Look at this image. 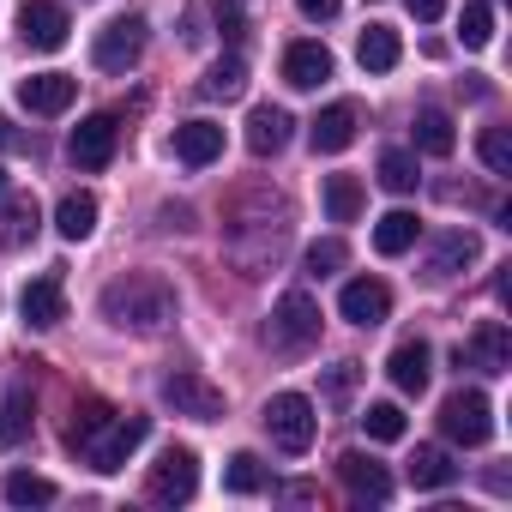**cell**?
Here are the masks:
<instances>
[{
    "label": "cell",
    "mask_w": 512,
    "mask_h": 512,
    "mask_svg": "<svg viewBox=\"0 0 512 512\" xmlns=\"http://www.w3.org/2000/svg\"><path fill=\"white\" fill-rule=\"evenodd\" d=\"M494 43V7L488 0H470L464 7V49H488Z\"/></svg>",
    "instance_id": "obj_36"
},
{
    "label": "cell",
    "mask_w": 512,
    "mask_h": 512,
    "mask_svg": "<svg viewBox=\"0 0 512 512\" xmlns=\"http://www.w3.org/2000/svg\"><path fill=\"white\" fill-rule=\"evenodd\" d=\"M452 145H458L452 115H446V109H422V115H416V151H428V157H452Z\"/></svg>",
    "instance_id": "obj_25"
},
{
    "label": "cell",
    "mask_w": 512,
    "mask_h": 512,
    "mask_svg": "<svg viewBox=\"0 0 512 512\" xmlns=\"http://www.w3.org/2000/svg\"><path fill=\"white\" fill-rule=\"evenodd\" d=\"M175 157H181L187 169L217 163V157H223V127H217V121H187V127H175Z\"/></svg>",
    "instance_id": "obj_20"
},
{
    "label": "cell",
    "mask_w": 512,
    "mask_h": 512,
    "mask_svg": "<svg viewBox=\"0 0 512 512\" xmlns=\"http://www.w3.org/2000/svg\"><path fill=\"white\" fill-rule=\"evenodd\" d=\"M416 235H422L416 211H386V217L374 223V253H386V260H398V253H410V247H416Z\"/></svg>",
    "instance_id": "obj_24"
},
{
    "label": "cell",
    "mask_w": 512,
    "mask_h": 512,
    "mask_svg": "<svg viewBox=\"0 0 512 512\" xmlns=\"http://www.w3.org/2000/svg\"><path fill=\"white\" fill-rule=\"evenodd\" d=\"M338 314H344L350 326H380V320L392 314V290H386L380 278H350L344 296H338Z\"/></svg>",
    "instance_id": "obj_13"
},
{
    "label": "cell",
    "mask_w": 512,
    "mask_h": 512,
    "mask_svg": "<svg viewBox=\"0 0 512 512\" xmlns=\"http://www.w3.org/2000/svg\"><path fill=\"white\" fill-rule=\"evenodd\" d=\"M193 488H199V458H193L187 446H169V452L151 464L145 494H151L157 506H181V500H193Z\"/></svg>",
    "instance_id": "obj_8"
},
{
    "label": "cell",
    "mask_w": 512,
    "mask_h": 512,
    "mask_svg": "<svg viewBox=\"0 0 512 512\" xmlns=\"http://www.w3.org/2000/svg\"><path fill=\"white\" fill-rule=\"evenodd\" d=\"M139 55H145V19H139V13L109 19V25L97 31V43H91V61H97L103 73H127V67H139Z\"/></svg>",
    "instance_id": "obj_6"
},
{
    "label": "cell",
    "mask_w": 512,
    "mask_h": 512,
    "mask_svg": "<svg viewBox=\"0 0 512 512\" xmlns=\"http://www.w3.org/2000/svg\"><path fill=\"white\" fill-rule=\"evenodd\" d=\"M416 181H422V175H416V151H398V145L380 151V187H386V193H410Z\"/></svg>",
    "instance_id": "obj_32"
},
{
    "label": "cell",
    "mask_w": 512,
    "mask_h": 512,
    "mask_svg": "<svg viewBox=\"0 0 512 512\" xmlns=\"http://www.w3.org/2000/svg\"><path fill=\"white\" fill-rule=\"evenodd\" d=\"M338 476L350 482L356 500H392V476H386L368 452H344V458H338Z\"/></svg>",
    "instance_id": "obj_21"
},
{
    "label": "cell",
    "mask_w": 512,
    "mask_h": 512,
    "mask_svg": "<svg viewBox=\"0 0 512 512\" xmlns=\"http://www.w3.org/2000/svg\"><path fill=\"white\" fill-rule=\"evenodd\" d=\"M31 434V392L13 386L7 398H0V446H19Z\"/></svg>",
    "instance_id": "obj_30"
},
{
    "label": "cell",
    "mask_w": 512,
    "mask_h": 512,
    "mask_svg": "<svg viewBox=\"0 0 512 512\" xmlns=\"http://www.w3.org/2000/svg\"><path fill=\"white\" fill-rule=\"evenodd\" d=\"M266 344H272L278 356H302V350H314V344H320V302H314L308 290L278 296L272 326H266Z\"/></svg>",
    "instance_id": "obj_2"
},
{
    "label": "cell",
    "mask_w": 512,
    "mask_h": 512,
    "mask_svg": "<svg viewBox=\"0 0 512 512\" xmlns=\"http://www.w3.org/2000/svg\"><path fill=\"white\" fill-rule=\"evenodd\" d=\"M223 488H229V494H260V488H266V464L253 458V452H235L229 470H223Z\"/></svg>",
    "instance_id": "obj_33"
},
{
    "label": "cell",
    "mask_w": 512,
    "mask_h": 512,
    "mask_svg": "<svg viewBox=\"0 0 512 512\" xmlns=\"http://www.w3.org/2000/svg\"><path fill=\"white\" fill-rule=\"evenodd\" d=\"M428 362H434V350H428L422 338H404V344L392 350V362H386V374H392V386H398L404 398H422V392H428V374H434Z\"/></svg>",
    "instance_id": "obj_17"
},
{
    "label": "cell",
    "mask_w": 512,
    "mask_h": 512,
    "mask_svg": "<svg viewBox=\"0 0 512 512\" xmlns=\"http://www.w3.org/2000/svg\"><path fill=\"white\" fill-rule=\"evenodd\" d=\"M199 91H205V97H223V103H229V97H241V91H247V61H241V55L211 61V73H205V85H199Z\"/></svg>",
    "instance_id": "obj_31"
},
{
    "label": "cell",
    "mask_w": 512,
    "mask_h": 512,
    "mask_svg": "<svg viewBox=\"0 0 512 512\" xmlns=\"http://www.w3.org/2000/svg\"><path fill=\"white\" fill-rule=\"evenodd\" d=\"M476 151H482V163H488L494 175H512V139H506V127H488V133L476 139Z\"/></svg>",
    "instance_id": "obj_37"
},
{
    "label": "cell",
    "mask_w": 512,
    "mask_h": 512,
    "mask_svg": "<svg viewBox=\"0 0 512 512\" xmlns=\"http://www.w3.org/2000/svg\"><path fill=\"white\" fill-rule=\"evenodd\" d=\"M476 260H482L476 229H446V235L434 241V253H428V278H458V272L476 266Z\"/></svg>",
    "instance_id": "obj_18"
},
{
    "label": "cell",
    "mask_w": 512,
    "mask_h": 512,
    "mask_svg": "<svg viewBox=\"0 0 512 512\" xmlns=\"http://www.w3.org/2000/svg\"><path fill=\"white\" fill-rule=\"evenodd\" d=\"M67 13L55 7V0H25L19 7V37H25V49H43V55H55V49H67Z\"/></svg>",
    "instance_id": "obj_10"
},
{
    "label": "cell",
    "mask_w": 512,
    "mask_h": 512,
    "mask_svg": "<svg viewBox=\"0 0 512 512\" xmlns=\"http://www.w3.org/2000/svg\"><path fill=\"white\" fill-rule=\"evenodd\" d=\"M296 7H302V19H314V25H332L344 0H296Z\"/></svg>",
    "instance_id": "obj_40"
},
{
    "label": "cell",
    "mask_w": 512,
    "mask_h": 512,
    "mask_svg": "<svg viewBox=\"0 0 512 512\" xmlns=\"http://www.w3.org/2000/svg\"><path fill=\"white\" fill-rule=\"evenodd\" d=\"M109 416H115V410H109L103 398H85V404H73V422H67V446H73V452H85V446L103 434V422H109Z\"/></svg>",
    "instance_id": "obj_28"
},
{
    "label": "cell",
    "mask_w": 512,
    "mask_h": 512,
    "mask_svg": "<svg viewBox=\"0 0 512 512\" xmlns=\"http://www.w3.org/2000/svg\"><path fill=\"white\" fill-rule=\"evenodd\" d=\"M398 55H404V43H398V31H392V25H368V31L356 37V61H362L368 73H392V67H398Z\"/></svg>",
    "instance_id": "obj_23"
},
{
    "label": "cell",
    "mask_w": 512,
    "mask_h": 512,
    "mask_svg": "<svg viewBox=\"0 0 512 512\" xmlns=\"http://www.w3.org/2000/svg\"><path fill=\"white\" fill-rule=\"evenodd\" d=\"M103 320L109 326H133V332H157V326H169L175 320V290H169V278H157V272H127V278H115L109 290H103Z\"/></svg>",
    "instance_id": "obj_1"
},
{
    "label": "cell",
    "mask_w": 512,
    "mask_h": 512,
    "mask_svg": "<svg viewBox=\"0 0 512 512\" xmlns=\"http://www.w3.org/2000/svg\"><path fill=\"white\" fill-rule=\"evenodd\" d=\"M410 482H416V488H446V482H458V464H452L440 446H416V458H410Z\"/></svg>",
    "instance_id": "obj_29"
},
{
    "label": "cell",
    "mask_w": 512,
    "mask_h": 512,
    "mask_svg": "<svg viewBox=\"0 0 512 512\" xmlns=\"http://www.w3.org/2000/svg\"><path fill=\"white\" fill-rule=\"evenodd\" d=\"M362 428H368V440H380V446H392V440H404V410L398 404H368L362 410Z\"/></svg>",
    "instance_id": "obj_34"
},
{
    "label": "cell",
    "mask_w": 512,
    "mask_h": 512,
    "mask_svg": "<svg viewBox=\"0 0 512 512\" xmlns=\"http://www.w3.org/2000/svg\"><path fill=\"white\" fill-rule=\"evenodd\" d=\"M266 434H272L278 452L302 458V452L314 446V434H320V416H314V404H308L302 392H278V398L266 404Z\"/></svg>",
    "instance_id": "obj_4"
},
{
    "label": "cell",
    "mask_w": 512,
    "mask_h": 512,
    "mask_svg": "<svg viewBox=\"0 0 512 512\" xmlns=\"http://www.w3.org/2000/svg\"><path fill=\"white\" fill-rule=\"evenodd\" d=\"M7 500L13 506H49L55 500V482L49 476H31V470H13L7 476Z\"/></svg>",
    "instance_id": "obj_35"
},
{
    "label": "cell",
    "mask_w": 512,
    "mask_h": 512,
    "mask_svg": "<svg viewBox=\"0 0 512 512\" xmlns=\"http://www.w3.org/2000/svg\"><path fill=\"white\" fill-rule=\"evenodd\" d=\"M290 133H296V121H290V109H278V103H260L247 115V151L253 157H278L284 145H290Z\"/></svg>",
    "instance_id": "obj_16"
},
{
    "label": "cell",
    "mask_w": 512,
    "mask_h": 512,
    "mask_svg": "<svg viewBox=\"0 0 512 512\" xmlns=\"http://www.w3.org/2000/svg\"><path fill=\"white\" fill-rule=\"evenodd\" d=\"M284 79H290L296 91H320V85L332 79V55H326L320 43H290V49H284Z\"/></svg>",
    "instance_id": "obj_19"
},
{
    "label": "cell",
    "mask_w": 512,
    "mask_h": 512,
    "mask_svg": "<svg viewBox=\"0 0 512 512\" xmlns=\"http://www.w3.org/2000/svg\"><path fill=\"white\" fill-rule=\"evenodd\" d=\"M55 229H61L67 241H85V235L97 229V199H91V193H67V199L55 205Z\"/></svg>",
    "instance_id": "obj_27"
},
{
    "label": "cell",
    "mask_w": 512,
    "mask_h": 512,
    "mask_svg": "<svg viewBox=\"0 0 512 512\" xmlns=\"http://www.w3.org/2000/svg\"><path fill=\"white\" fill-rule=\"evenodd\" d=\"M356 127H362V109H356V103H332V109H320V115H314L308 145H314L320 157H338V151H350V145H356Z\"/></svg>",
    "instance_id": "obj_12"
},
{
    "label": "cell",
    "mask_w": 512,
    "mask_h": 512,
    "mask_svg": "<svg viewBox=\"0 0 512 512\" xmlns=\"http://www.w3.org/2000/svg\"><path fill=\"white\" fill-rule=\"evenodd\" d=\"M440 434H446L452 446H488V440H494V404H488V392L458 386V392L440 404Z\"/></svg>",
    "instance_id": "obj_3"
},
{
    "label": "cell",
    "mask_w": 512,
    "mask_h": 512,
    "mask_svg": "<svg viewBox=\"0 0 512 512\" xmlns=\"http://www.w3.org/2000/svg\"><path fill=\"white\" fill-rule=\"evenodd\" d=\"M7 205H0V247H25L31 235H37V199L31 193H0Z\"/></svg>",
    "instance_id": "obj_22"
},
{
    "label": "cell",
    "mask_w": 512,
    "mask_h": 512,
    "mask_svg": "<svg viewBox=\"0 0 512 512\" xmlns=\"http://www.w3.org/2000/svg\"><path fill=\"white\" fill-rule=\"evenodd\" d=\"M25 145H31V139H25V133L7 121V115H0V151H25Z\"/></svg>",
    "instance_id": "obj_41"
},
{
    "label": "cell",
    "mask_w": 512,
    "mask_h": 512,
    "mask_svg": "<svg viewBox=\"0 0 512 512\" xmlns=\"http://www.w3.org/2000/svg\"><path fill=\"white\" fill-rule=\"evenodd\" d=\"M19 314H25V326H37V332L61 326V320H67V290H61V278H55V272H49V278H31L25 296H19Z\"/></svg>",
    "instance_id": "obj_15"
},
{
    "label": "cell",
    "mask_w": 512,
    "mask_h": 512,
    "mask_svg": "<svg viewBox=\"0 0 512 512\" xmlns=\"http://www.w3.org/2000/svg\"><path fill=\"white\" fill-rule=\"evenodd\" d=\"M356 374H362V368H356V362H338V368H332V374H326V398H332V404H344V398H350V392H356Z\"/></svg>",
    "instance_id": "obj_39"
},
{
    "label": "cell",
    "mask_w": 512,
    "mask_h": 512,
    "mask_svg": "<svg viewBox=\"0 0 512 512\" xmlns=\"http://www.w3.org/2000/svg\"><path fill=\"white\" fill-rule=\"evenodd\" d=\"M73 97H79V79H67V73H31V79H19V103L31 115H61V109H73Z\"/></svg>",
    "instance_id": "obj_14"
},
{
    "label": "cell",
    "mask_w": 512,
    "mask_h": 512,
    "mask_svg": "<svg viewBox=\"0 0 512 512\" xmlns=\"http://www.w3.org/2000/svg\"><path fill=\"white\" fill-rule=\"evenodd\" d=\"M344 260H350V253H344V241H338V235H326V241H314V247H308V272H314V278H332Z\"/></svg>",
    "instance_id": "obj_38"
},
{
    "label": "cell",
    "mask_w": 512,
    "mask_h": 512,
    "mask_svg": "<svg viewBox=\"0 0 512 512\" xmlns=\"http://www.w3.org/2000/svg\"><path fill=\"white\" fill-rule=\"evenodd\" d=\"M452 362L458 368H476V374H506L512 368V332H506V320H482L476 338L452 350Z\"/></svg>",
    "instance_id": "obj_9"
},
{
    "label": "cell",
    "mask_w": 512,
    "mask_h": 512,
    "mask_svg": "<svg viewBox=\"0 0 512 512\" xmlns=\"http://www.w3.org/2000/svg\"><path fill=\"white\" fill-rule=\"evenodd\" d=\"M410 13H416V19H422V25H434V19H440V13H446V0H410Z\"/></svg>",
    "instance_id": "obj_42"
},
{
    "label": "cell",
    "mask_w": 512,
    "mask_h": 512,
    "mask_svg": "<svg viewBox=\"0 0 512 512\" xmlns=\"http://www.w3.org/2000/svg\"><path fill=\"white\" fill-rule=\"evenodd\" d=\"M157 398H163L175 416H193V422H217V416H223V392H217L205 374H193V368H175V374H163Z\"/></svg>",
    "instance_id": "obj_5"
},
{
    "label": "cell",
    "mask_w": 512,
    "mask_h": 512,
    "mask_svg": "<svg viewBox=\"0 0 512 512\" xmlns=\"http://www.w3.org/2000/svg\"><path fill=\"white\" fill-rule=\"evenodd\" d=\"M145 434H151V416H109V422H103V434L85 446L91 470H121V464L145 446Z\"/></svg>",
    "instance_id": "obj_7"
},
{
    "label": "cell",
    "mask_w": 512,
    "mask_h": 512,
    "mask_svg": "<svg viewBox=\"0 0 512 512\" xmlns=\"http://www.w3.org/2000/svg\"><path fill=\"white\" fill-rule=\"evenodd\" d=\"M115 139H121V127H115V115H85L79 127H73V163L79 169H109V157H115Z\"/></svg>",
    "instance_id": "obj_11"
},
{
    "label": "cell",
    "mask_w": 512,
    "mask_h": 512,
    "mask_svg": "<svg viewBox=\"0 0 512 512\" xmlns=\"http://www.w3.org/2000/svg\"><path fill=\"white\" fill-rule=\"evenodd\" d=\"M0 193H7V175H0Z\"/></svg>",
    "instance_id": "obj_43"
},
{
    "label": "cell",
    "mask_w": 512,
    "mask_h": 512,
    "mask_svg": "<svg viewBox=\"0 0 512 512\" xmlns=\"http://www.w3.org/2000/svg\"><path fill=\"white\" fill-rule=\"evenodd\" d=\"M320 193H326V217L332 223H356L362 217V181L356 175H326Z\"/></svg>",
    "instance_id": "obj_26"
}]
</instances>
